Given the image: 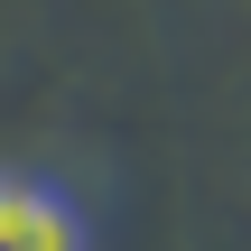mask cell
<instances>
[{"instance_id":"1","label":"cell","mask_w":251,"mask_h":251,"mask_svg":"<svg viewBox=\"0 0 251 251\" xmlns=\"http://www.w3.org/2000/svg\"><path fill=\"white\" fill-rule=\"evenodd\" d=\"M0 251H84V214L47 177L0 168Z\"/></svg>"}]
</instances>
